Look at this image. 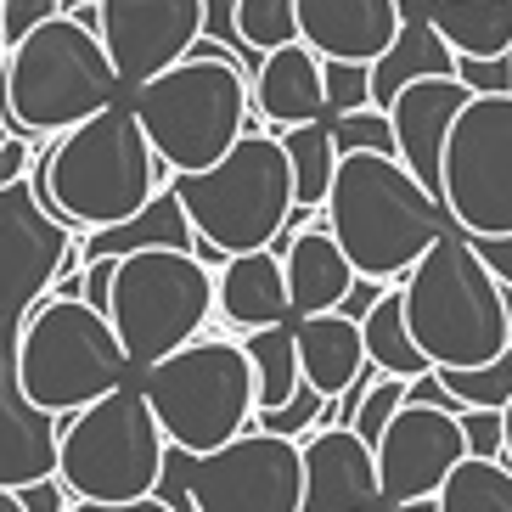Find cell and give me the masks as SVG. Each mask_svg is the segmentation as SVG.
Returning <instances> with one entry per match:
<instances>
[{"label": "cell", "mask_w": 512, "mask_h": 512, "mask_svg": "<svg viewBox=\"0 0 512 512\" xmlns=\"http://www.w3.org/2000/svg\"><path fill=\"white\" fill-rule=\"evenodd\" d=\"M293 338H299V366H304V383L310 389H321L327 400H338V394L355 383V377L366 372V332L355 316H344V310H327V316H304L293 321Z\"/></svg>", "instance_id": "cell-23"}, {"label": "cell", "mask_w": 512, "mask_h": 512, "mask_svg": "<svg viewBox=\"0 0 512 512\" xmlns=\"http://www.w3.org/2000/svg\"><path fill=\"white\" fill-rule=\"evenodd\" d=\"M68 12V0H0V23H6V40H29L40 23H51V17Z\"/></svg>", "instance_id": "cell-37"}, {"label": "cell", "mask_w": 512, "mask_h": 512, "mask_svg": "<svg viewBox=\"0 0 512 512\" xmlns=\"http://www.w3.org/2000/svg\"><path fill=\"white\" fill-rule=\"evenodd\" d=\"M175 197H181L186 220L197 226V237L214 242L226 259L276 248V237L299 214L293 158H287L276 130H242V141L220 164L197 169V175H175Z\"/></svg>", "instance_id": "cell-6"}, {"label": "cell", "mask_w": 512, "mask_h": 512, "mask_svg": "<svg viewBox=\"0 0 512 512\" xmlns=\"http://www.w3.org/2000/svg\"><path fill=\"white\" fill-rule=\"evenodd\" d=\"M473 102L456 74H428V79H411L406 91L389 102V119H394V152L400 164L428 181L439 192V164H445V141H451V124L456 113Z\"/></svg>", "instance_id": "cell-18"}, {"label": "cell", "mask_w": 512, "mask_h": 512, "mask_svg": "<svg viewBox=\"0 0 512 512\" xmlns=\"http://www.w3.org/2000/svg\"><path fill=\"white\" fill-rule=\"evenodd\" d=\"M338 147L344 152H394V119L389 107H361V113H332ZM400 158V152H394Z\"/></svg>", "instance_id": "cell-32"}, {"label": "cell", "mask_w": 512, "mask_h": 512, "mask_svg": "<svg viewBox=\"0 0 512 512\" xmlns=\"http://www.w3.org/2000/svg\"><path fill=\"white\" fill-rule=\"evenodd\" d=\"M12 136H17L12 130V107H6V85H0V147H6Z\"/></svg>", "instance_id": "cell-45"}, {"label": "cell", "mask_w": 512, "mask_h": 512, "mask_svg": "<svg viewBox=\"0 0 512 512\" xmlns=\"http://www.w3.org/2000/svg\"><path fill=\"white\" fill-rule=\"evenodd\" d=\"M406 29L383 57L372 62V85H377V107H389L394 96L406 91L411 79H428V74H456V51L439 40V29L406 0Z\"/></svg>", "instance_id": "cell-25"}, {"label": "cell", "mask_w": 512, "mask_h": 512, "mask_svg": "<svg viewBox=\"0 0 512 512\" xmlns=\"http://www.w3.org/2000/svg\"><path fill=\"white\" fill-rule=\"evenodd\" d=\"M473 456L462 428V411L406 400L400 417L377 439V473H383V507L400 501H434L456 467Z\"/></svg>", "instance_id": "cell-14"}, {"label": "cell", "mask_w": 512, "mask_h": 512, "mask_svg": "<svg viewBox=\"0 0 512 512\" xmlns=\"http://www.w3.org/2000/svg\"><path fill=\"white\" fill-rule=\"evenodd\" d=\"M254 107L271 130H293V124H316L332 119V96H327V57L316 46H276L259 57L254 68Z\"/></svg>", "instance_id": "cell-20"}, {"label": "cell", "mask_w": 512, "mask_h": 512, "mask_svg": "<svg viewBox=\"0 0 512 512\" xmlns=\"http://www.w3.org/2000/svg\"><path fill=\"white\" fill-rule=\"evenodd\" d=\"M293 158V186H299V209H327L332 181H338V164H344V147H338V130L332 119L316 124H293V130H276Z\"/></svg>", "instance_id": "cell-28"}, {"label": "cell", "mask_w": 512, "mask_h": 512, "mask_svg": "<svg viewBox=\"0 0 512 512\" xmlns=\"http://www.w3.org/2000/svg\"><path fill=\"white\" fill-rule=\"evenodd\" d=\"M439 197L456 231L512 237V91L473 96L456 113L445 164H439Z\"/></svg>", "instance_id": "cell-11"}, {"label": "cell", "mask_w": 512, "mask_h": 512, "mask_svg": "<svg viewBox=\"0 0 512 512\" xmlns=\"http://www.w3.org/2000/svg\"><path fill=\"white\" fill-rule=\"evenodd\" d=\"M406 400H411V383H406V377L377 372V383L366 389L361 411H355V434H366V439L377 445V439H383V428L400 417V406H406Z\"/></svg>", "instance_id": "cell-34"}, {"label": "cell", "mask_w": 512, "mask_h": 512, "mask_svg": "<svg viewBox=\"0 0 512 512\" xmlns=\"http://www.w3.org/2000/svg\"><path fill=\"white\" fill-rule=\"evenodd\" d=\"M0 338H6V321H0Z\"/></svg>", "instance_id": "cell-50"}, {"label": "cell", "mask_w": 512, "mask_h": 512, "mask_svg": "<svg viewBox=\"0 0 512 512\" xmlns=\"http://www.w3.org/2000/svg\"><path fill=\"white\" fill-rule=\"evenodd\" d=\"M327 96H332V113H361V107H377L372 62H327Z\"/></svg>", "instance_id": "cell-35"}, {"label": "cell", "mask_w": 512, "mask_h": 512, "mask_svg": "<svg viewBox=\"0 0 512 512\" xmlns=\"http://www.w3.org/2000/svg\"><path fill=\"white\" fill-rule=\"evenodd\" d=\"M389 287H394V282H372V276H355V287H349V299L338 304V310H344V316H355V321H361L366 310H372V304L383 299V293H389Z\"/></svg>", "instance_id": "cell-43"}, {"label": "cell", "mask_w": 512, "mask_h": 512, "mask_svg": "<svg viewBox=\"0 0 512 512\" xmlns=\"http://www.w3.org/2000/svg\"><path fill=\"white\" fill-rule=\"evenodd\" d=\"M136 248H197V226L186 220L175 186L164 197H152L136 220L107 226V231H85V259H102V254L119 259V254H136Z\"/></svg>", "instance_id": "cell-26"}, {"label": "cell", "mask_w": 512, "mask_h": 512, "mask_svg": "<svg viewBox=\"0 0 512 512\" xmlns=\"http://www.w3.org/2000/svg\"><path fill=\"white\" fill-rule=\"evenodd\" d=\"M62 456V417L46 411L17 377V327L0 338V490L51 479Z\"/></svg>", "instance_id": "cell-16"}, {"label": "cell", "mask_w": 512, "mask_h": 512, "mask_svg": "<svg viewBox=\"0 0 512 512\" xmlns=\"http://www.w3.org/2000/svg\"><path fill=\"white\" fill-rule=\"evenodd\" d=\"M141 130L152 136L158 158L175 175L220 164L248 130V107H254V74L237 57H209L192 51L175 68L152 74L147 85L130 91Z\"/></svg>", "instance_id": "cell-5"}, {"label": "cell", "mask_w": 512, "mask_h": 512, "mask_svg": "<svg viewBox=\"0 0 512 512\" xmlns=\"http://www.w3.org/2000/svg\"><path fill=\"white\" fill-rule=\"evenodd\" d=\"M383 473L377 445L344 422H321L304 434V512H377Z\"/></svg>", "instance_id": "cell-17"}, {"label": "cell", "mask_w": 512, "mask_h": 512, "mask_svg": "<svg viewBox=\"0 0 512 512\" xmlns=\"http://www.w3.org/2000/svg\"><path fill=\"white\" fill-rule=\"evenodd\" d=\"M0 85H6V107H12V130L29 141L68 136L130 96V85L119 79L102 46L96 12H62L40 23L29 40H17L0 62Z\"/></svg>", "instance_id": "cell-4"}, {"label": "cell", "mask_w": 512, "mask_h": 512, "mask_svg": "<svg viewBox=\"0 0 512 512\" xmlns=\"http://www.w3.org/2000/svg\"><path fill=\"white\" fill-rule=\"evenodd\" d=\"M141 394L152 400L169 445L186 456L220 451L259 417V377L242 338H192L141 372Z\"/></svg>", "instance_id": "cell-8"}, {"label": "cell", "mask_w": 512, "mask_h": 512, "mask_svg": "<svg viewBox=\"0 0 512 512\" xmlns=\"http://www.w3.org/2000/svg\"><path fill=\"white\" fill-rule=\"evenodd\" d=\"M389 512H439V496L434 501H400V507H389Z\"/></svg>", "instance_id": "cell-46"}, {"label": "cell", "mask_w": 512, "mask_h": 512, "mask_svg": "<svg viewBox=\"0 0 512 512\" xmlns=\"http://www.w3.org/2000/svg\"><path fill=\"white\" fill-rule=\"evenodd\" d=\"M169 434L141 389H113L96 406L62 417L57 473L79 501H136L158 496L169 467Z\"/></svg>", "instance_id": "cell-10"}, {"label": "cell", "mask_w": 512, "mask_h": 512, "mask_svg": "<svg viewBox=\"0 0 512 512\" xmlns=\"http://www.w3.org/2000/svg\"><path fill=\"white\" fill-rule=\"evenodd\" d=\"M456 57H507L512 0H411Z\"/></svg>", "instance_id": "cell-24"}, {"label": "cell", "mask_w": 512, "mask_h": 512, "mask_svg": "<svg viewBox=\"0 0 512 512\" xmlns=\"http://www.w3.org/2000/svg\"><path fill=\"white\" fill-rule=\"evenodd\" d=\"M406 327L434 366H490L512 355V282L490 271L467 231H445L400 282Z\"/></svg>", "instance_id": "cell-2"}, {"label": "cell", "mask_w": 512, "mask_h": 512, "mask_svg": "<svg viewBox=\"0 0 512 512\" xmlns=\"http://www.w3.org/2000/svg\"><path fill=\"white\" fill-rule=\"evenodd\" d=\"M276 254L287 259V287H293V321L304 316H327L349 299L355 287V259L344 254V242L332 237L327 214L310 220V226H287L276 237Z\"/></svg>", "instance_id": "cell-21"}, {"label": "cell", "mask_w": 512, "mask_h": 512, "mask_svg": "<svg viewBox=\"0 0 512 512\" xmlns=\"http://www.w3.org/2000/svg\"><path fill=\"white\" fill-rule=\"evenodd\" d=\"M130 372H136V361L124 355L119 327L91 299L51 293L17 327V377L57 417H74V411L96 406L102 394L124 389Z\"/></svg>", "instance_id": "cell-7"}, {"label": "cell", "mask_w": 512, "mask_h": 512, "mask_svg": "<svg viewBox=\"0 0 512 512\" xmlns=\"http://www.w3.org/2000/svg\"><path fill=\"white\" fill-rule=\"evenodd\" d=\"M501 417H507V451H501V462L512 467V400H507V406H501Z\"/></svg>", "instance_id": "cell-47"}, {"label": "cell", "mask_w": 512, "mask_h": 512, "mask_svg": "<svg viewBox=\"0 0 512 512\" xmlns=\"http://www.w3.org/2000/svg\"><path fill=\"white\" fill-rule=\"evenodd\" d=\"M220 321L231 332H259L293 321V287H287V259L276 248H254V254H231L220 271Z\"/></svg>", "instance_id": "cell-22"}, {"label": "cell", "mask_w": 512, "mask_h": 512, "mask_svg": "<svg viewBox=\"0 0 512 512\" xmlns=\"http://www.w3.org/2000/svg\"><path fill=\"white\" fill-rule=\"evenodd\" d=\"M79 231L40 197V181L0 186V321L23 327L40 299H51L62 282V259Z\"/></svg>", "instance_id": "cell-13"}, {"label": "cell", "mask_w": 512, "mask_h": 512, "mask_svg": "<svg viewBox=\"0 0 512 512\" xmlns=\"http://www.w3.org/2000/svg\"><path fill=\"white\" fill-rule=\"evenodd\" d=\"M181 484L197 512H304V439L254 422L209 456L181 451Z\"/></svg>", "instance_id": "cell-12"}, {"label": "cell", "mask_w": 512, "mask_h": 512, "mask_svg": "<svg viewBox=\"0 0 512 512\" xmlns=\"http://www.w3.org/2000/svg\"><path fill=\"white\" fill-rule=\"evenodd\" d=\"M113 271H119V259H107V254L85 265V293L79 299H91L102 316H107V304H113Z\"/></svg>", "instance_id": "cell-40"}, {"label": "cell", "mask_w": 512, "mask_h": 512, "mask_svg": "<svg viewBox=\"0 0 512 512\" xmlns=\"http://www.w3.org/2000/svg\"><path fill=\"white\" fill-rule=\"evenodd\" d=\"M361 332H366V361L377 366V372L389 377H406V383H417V377L434 372V361L417 349V338H411L406 327V299H400V282L383 293V299L372 304L361 316Z\"/></svg>", "instance_id": "cell-27"}, {"label": "cell", "mask_w": 512, "mask_h": 512, "mask_svg": "<svg viewBox=\"0 0 512 512\" xmlns=\"http://www.w3.org/2000/svg\"><path fill=\"white\" fill-rule=\"evenodd\" d=\"M29 175L40 181V197L74 231L124 226L152 197H164L175 186V169L158 158L130 96L113 102L107 113H96V119H85L79 130L57 136Z\"/></svg>", "instance_id": "cell-1"}, {"label": "cell", "mask_w": 512, "mask_h": 512, "mask_svg": "<svg viewBox=\"0 0 512 512\" xmlns=\"http://www.w3.org/2000/svg\"><path fill=\"white\" fill-rule=\"evenodd\" d=\"M479 242V254L490 259V271L501 276V282H512V237H473Z\"/></svg>", "instance_id": "cell-44"}, {"label": "cell", "mask_w": 512, "mask_h": 512, "mask_svg": "<svg viewBox=\"0 0 512 512\" xmlns=\"http://www.w3.org/2000/svg\"><path fill=\"white\" fill-rule=\"evenodd\" d=\"M68 12H96V0H68Z\"/></svg>", "instance_id": "cell-48"}, {"label": "cell", "mask_w": 512, "mask_h": 512, "mask_svg": "<svg viewBox=\"0 0 512 512\" xmlns=\"http://www.w3.org/2000/svg\"><path fill=\"white\" fill-rule=\"evenodd\" d=\"M107 316L124 338V355L136 361V372L169 361L175 349L203 338L214 316H220V287H214V265L197 259L192 248H136L119 254L113 271V304Z\"/></svg>", "instance_id": "cell-9"}, {"label": "cell", "mask_w": 512, "mask_h": 512, "mask_svg": "<svg viewBox=\"0 0 512 512\" xmlns=\"http://www.w3.org/2000/svg\"><path fill=\"white\" fill-rule=\"evenodd\" d=\"M68 512H186V507H175V501H164V496H136V501H79L74 496Z\"/></svg>", "instance_id": "cell-41"}, {"label": "cell", "mask_w": 512, "mask_h": 512, "mask_svg": "<svg viewBox=\"0 0 512 512\" xmlns=\"http://www.w3.org/2000/svg\"><path fill=\"white\" fill-rule=\"evenodd\" d=\"M6 51H12V40H6V23H0V62H6Z\"/></svg>", "instance_id": "cell-49"}, {"label": "cell", "mask_w": 512, "mask_h": 512, "mask_svg": "<svg viewBox=\"0 0 512 512\" xmlns=\"http://www.w3.org/2000/svg\"><path fill=\"white\" fill-rule=\"evenodd\" d=\"M439 512H512V467L501 456H467L439 490Z\"/></svg>", "instance_id": "cell-30"}, {"label": "cell", "mask_w": 512, "mask_h": 512, "mask_svg": "<svg viewBox=\"0 0 512 512\" xmlns=\"http://www.w3.org/2000/svg\"><path fill=\"white\" fill-rule=\"evenodd\" d=\"M242 344H248V361H254V377H259V411H282L287 400L304 389V366H299V338H293V321L242 332Z\"/></svg>", "instance_id": "cell-29"}, {"label": "cell", "mask_w": 512, "mask_h": 512, "mask_svg": "<svg viewBox=\"0 0 512 512\" xmlns=\"http://www.w3.org/2000/svg\"><path fill=\"white\" fill-rule=\"evenodd\" d=\"M456 79L473 96H507L512 91V51L507 57H456Z\"/></svg>", "instance_id": "cell-36"}, {"label": "cell", "mask_w": 512, "mask_h": 512, "mask_svg": "<svg viewBox=\"0 0 512 512\" xmlns=\"http://www.w3.org/2000/svg\"><path fill=\"white\" fill-rule=\"evenodd\" d=\"M327 226L372 282H406V271L456 226L445 197L417 181L394 152H344L327 197Z\"/></svg>", "instance_id": "cell-3"}, {"label": "cell", "mask_w": 512, "mask_h": 512, "mask_svg": "<svg viewBox=\"0 0 512 512\" xmlns=\"http://www.w3.org/2000/svg\"><path fill=\"white\" fill-rule=\"evenodd\" d=\"M231 34L254 57L293 46L299 40V0H231Z\"/></svg>", "instance_id": "cell-31"}, {"label": "cell", "mask_w": 512, "mask_h": 512, "mask_svg": "<svg viewBox=\"0 0 512 512\" xmlns=\"http://www.w3.org/2000/svg\"><path fill=\"white\" fill-rule=\"evenodd\" d=\"M259 428H271V434H293V439H304V434H316L321 422H332V400L321 389H310V383H304L299 394H293V400H287L282 411H259Z\"/></svg>", "instance_id": "cell-33"}, {"label": "cell", "mask_w": 512, "mask_h": 512, "mask_svg": "<svg viewBox=\"0 0 512 512\" xmlns=\"http://www.w3.org/2000/svg\"><path fill=\"white\" fill-rule=\"evenodd\" d=\"M406 17V0H299V40L327 62H377Z\"/></svg>", "instance_id": "cell-19"}, {"label": "cell", "mask_w": 512, "mask_h": 512, "mask_svg": "<svg viewBox=\"0 0 512 512\" xmlns=\"http://www.w3.org/2000/svg\"><path fill=\"white\" fill-rule=\"evenodd\" d=\"M17 496H23V507H29V512H68V507H74V490L62 484V473L29 484V490H17Z\"/></svg>", "instance_id": "cell-39"}, {"label": "cell", "mask_w": 512, "mask_h": 512, "mask_svg": "<svg viewBox=\"0 0 512 512\" xmlns=\"http://www.w3.org/2000/svg\"><path fill=\"white\" fill-rule=\"evenodd\" d=\"M29 164H34V141L29 136H12L6 147H0V186L23 181V175H29Z\"/></svg>", "instance_id": "cell-42"}, {"label": "cell", "mask_w": 512, "mask_h": 512, "mask_svg": "<svg viewBox=\"0 0 512 512\" xmlns=\"http://www.w3.org/2000/svg\"><path fill=\"white\" fill-rule=\"evenodd\" d=\"M96 29L119 79L136 91L192 57V46L209 34V0H96Z\"/></svg>", "instance_id": "cell-15"}, {"label": "cell", "mask_w": 512, "mask_h": 512, "mask_svg": "<svg viewBox=\"0 0 512 512\" xmlns=\"http://www.w3.org/2000/svg\"><path fill=\"white\" fill-rule=\"evenodd\" d=\"M462 428H467V445H473V456H501L507 451V417L501 411H462Z\"/></svg>", "instance_id": "cell-38"}]
</instances>
